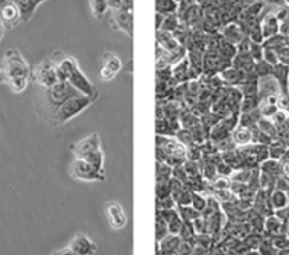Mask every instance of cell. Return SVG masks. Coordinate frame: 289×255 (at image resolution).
I'll return each instance as SVG.
<instances>
[{
  "label": "cell",
  "mask_w": 289,
  "mask_h": 255,
  "mask_svg": "<svg viewBox=\"0 0 289 255\" xmlns=\"http://www.w3.org/2000/svg\"><path fill=\"white\" fill-rule=\"evenodd\" d=\"M32 78V67L17 48H10L0 61V82L7 84L13 93L20 94Z\"/></svg>",
  "instance_id": "6da1fadb"
},
{
  "label": "cell",
  "mask_w": 289,
  "mask_h": 255,
  "mask_svg": "<svg viewBox=\"0 0 289 255\" xmlns=\"http://www.w3.org/2000/svg\"><path fill=\"white\" fill-rule=\"evenodd\" d=\"M94 102H95V101H94L93 98L85 96V95L80 94V95L71 98L67 102H64V104L61 105L57 111L51 115L50 124H51L53 127H61V125L69 122L71 119H74L75 116L81 115L82 112H84L87 108H90Z\"/></svg>",
  "instance_id": "7a4b0ae2"
},
{
  "label": "cell",
  "mask_w": 289,
  "mask_h": 255,
  "mask_svg": "<svg viewBox=\"0 0 289 255\" xmlns=\"http://www.w3.org/2000/svg\"><path fill=\"white\" fill-rule=\"evenodd\" d=\"M80 95V93L68 81H58L56 85L44 90V104L46 109L53 115L58 108L68 99Z\"/></svg>",
  "instance_id": "3957f363"
},
{
  "label": "cell",
  "mask_w": 289,
  "mask_h": 255,
  "mask_svg": "<svg viewBox=\"0 0 289 255\" xmlns=\"http://www.w3.org/2000/svg\"><path fill=\"white\" fill-rule=\"evenodd\" d=\"M32 80L38 84L43 90H47L53 85H56L60 80L56 64L51 57H47L40 64H37L32 70Z\"/></svg>",
  "instance_id": "277c9868"
},
{
  "label": "cell",
  "mask_w": 289,
  "mask_h": 255,
  "mask_svg": "<svg viewBox=\"0 0 289 255\" xmlns=\"http://www.w3.org/2000/svg\"><path fill=\"white\" fill-rule=\"evenodd\" d=\"M68 172L71 177L81 180V182H104L106 179L105 172L95 169L93 164H90L87 160L77 159V158H74V160L69 164Z\"/></svg>",
  "instance_id": "5b68a950"
},
{
  "label": "cell",
  "mask_w": 289,
  "mask_h": 255,
  "mask_svg": "<svg viewBox=\"0 0 289 255\" xmlns=\"http://www.w3.org/2000/svg\"><path fill=\"white\" fill-rule=\"evenodd\" d=\"M67 81H68L78 93L82 94V95H85V96L93 98L94 101H96V99L99 98V90H98L93 82L88 80V77L82 72L81 68H80V65H78V63L74 65V68H72L71 74L68 75Z\"/></svg>",
  "instance_id": "8992f818"
},
{
  "label": "cell",
  "mask_w": 289,
  "mask_h": 255,
  "mask_svg": "<svg viewBox=\"0 0 289 255\" xmlns=\"http://www.w3.org/2000/svg\"><path fill=\"white\" fill-rule=\"evenodd\" d=\"M101 149H102L101 136L96 132H94L91 135L85 136L84 139L78 140V142L71 145V152H72L74 158H77V159H84L90 153H93L95 151H101Z\"/></svg>",
  "instance_id": "52a82bcc"
},
{
  "label": "cell",
  "mask_w": 289,
  "mask_h": 255,
  "mask_svg": "<svg viewBox=\"0 0 289 255\" xmlns=\"http://www.w3.org/2000/svg\"><path fill=\"white\" fill-rule=\"evenodd\" d=\"M122 70V61L112 51H106L101 58V68H99V80L104 82L112 81L116 74Z\"/></svg>",
  "instance_id": "ba28073f"
},
{
  "label": "cell",
  "mask_w": 289,
  "mask_h": 255,
  "mask_svg": "<svg viewBox=\"0 0 289 255\" xmlns=\"http://www.w3.org/2000/svg\"><path fill=\"white\" fill-rule=\"evenodd\" d=\"M111 24L115 30L133 38V12L132 10H112L111 13Z\"/></svg>",
  "instance_id": "9c48e42d"
},
{
  "label": "cell",
  "mask_w": 289,
  "mask_h": 255,
  "mask_svg": "<svg viewBox=\"0 0 289 255\" xmlns=\"http://www.w3.org/2000/svg\"><path fill=\"white\" fill-rule=\"evenodd\" d=\"M0 20L6 29H13L22 23L20 12L12 0H0Z\"/></svg>",
  "instance_id": "30bf717a"
},
{
  "label": "cell",
  "mask_w": 289,
  "mask_h": 255,
  "mask_svg": "<svg viewBox=\"0 0 289 255\" xmlns=\"http://www.w3.org/2000/svg\"><path fill=\"white\" fill-rule=\"evenodd\" d=\"M105 213L109 221V225L114 230H122L127 225V214L122 209V206L116 201H108L105 206Z\"/></svg>",
  "instance_id": "8fae6325"
},
{
  "label": "cell",
  "mask_w": 289,
  "mask_h": 255,
  "mask_svg": "<svg viewBox=\"0 0 289 255\" xmlns=\"http://www.w3.org/2000/svg\"><path fill=\"white\" fill-rule=\"evenodd\" d=\"M69 250L78 255H94L96 251V245L85 234H77L69 244Z\"/></svg>",
  "instance_id": "7c38bea8"
},
{
  "label": "cell",
  "mask_w": 289,
  "mask_h": 255,
  "mask_svg": "<svg viewBox=\"0 0 289 255\" xmlns=\"http://www.w3.org/2000/svg\"><path fill=\"white\" fill-rule=\"evenodd\" d=\"M13 3L17 6L20 17H22V23H27L34 17L35 12L38 9V4L34 0H12Z\"/></svg>",
  "instance_id": "4fadbf2b"
},
{
  "label": "cell",
  "mask_w": 289,
  "mask_h": 255,
  "mask_svg": "<svg viewBox=\"0 0 289 255\" xmlns=\"http://www.w3.org/2000/svg\"><path fill=\"white\" fill-rule=\"evenodd\" d=\"M220 77L223 82H224V85H227V87H238L245 80V72L231 65L230 68L220 72Z\"/></svg>",
  "instance_id": "5bb4252c"
},
{
  "label": "cell",
  "mask_w": 289,
  "mask_h": 255,
  "mask_svg": "<svg viewBox=\"0 0 289 255\" xmlns=\"http://www.w3.org/2000/svg\"><path fill=\"white\" fill-rule=\"evenodd\" d=\"M189 70H190V63L189 58L186 56L180 61H177L176 64L172 65V74H173V80L177 84H185L189 81Z\"/></svg>",
  "instance_id": "9a60e30c"
},
{
  "label": "cell",
  "mask_w": 289,
  "mask_h": 255,
  "mask_svg": "<svg viewBox=\"0 0 289 255\" xmlns=\"http://www.w3.org/2000/svg\"><path fill=\"white\" fill-rule=\"evenodd\" d=\"M156 44L163 47L166 51L173 53L176 51L182 44H179V41L173 37L172 33L169 32H163V30H156Z\"/></svg>",
  "instance_id": "2e32d148"
},
{
  "label": "cell",
  "mask_w": 289,
  "mask_h": 255,
  "mask_svg": "<svg viewBox=\"0 0 289 255\" xmlns=\"http://www.w3.org/2000/svg\"><path fill=\"white\" fill-rule=\"evenodd\" d=\"M221 37L225 38V40H228V41H231V43H234L237 46V43H240L243 40V37H245V34H244L243 29H241L240 24L228 23L224 26Z\"/></svg>",
  "instance_id": "e0dca14e"
},
{
  "label": "cell",
  "mask_w": 289,
  "mask_h": 255,
  "mask_svg": "<svg viewBox=\"0 0 289 255\" xmlns=\"http://www.w3.org/2000/svg\"><path fill=\"white\" fill-rule=\"evenodd\" d=\"M261 27H262L265 40L269 38V37H272V35H277L279 33V29H281L279 20L277 19V16L272 14V13L266 14L265 17H264V20L261 22Z\"/></svg>",
  "instance_id": "ac0fdd59"
},
{
  "label": "cell",
  "mask_w": 289,
  "mask_h": 255,
  "mask_svg": "<svg viewBox=\"0 0 289 255\" xmlns=\"http://www.w3.org/2000/svg\"><path fill=\"white\" fill-rule=\"evenodd\" d=\"M232 67L244 72H250V71H254L255 61L250 56V53H237V56L232 58Z\"/></svg>",
  "instance_id": "d6986e66"
},
{
  "label": "cell",
  "mask_w": 289,
  "mask_h": 255,
  "mask_svg": "<svg viewBox=\"0 0 289 255\" xmlns=\"http://www.w3.org/2000/svg\"><path fill=\"white\" fill-rule=\"evenodd\" d=\"M231 138L235 143V146H245L251 143V129L250 128L237 127L231 133Z\"/></svg>",
  "instance_id": "ffe728a7"
},
{
  "label": "cell",
  "mask_w": 289,
  "mask_h": 255,
  "mask_svg": "<svg viewBox=\"0 0 289 255\" xmlns=\"http://www.w3.org/2000/svg\"><path fill=\"white\" fill-rule=\"evenodd\" d=\"M261 118H262V115H261L259 108L251 111V112H243V114H240V116H238V127L253 128L258 124V121Z\"/></svg>",
  "instance_id": "44dd1931"
},
{
  "label": "cell",
  "mask_w": 289,
  "mask_h": 255,
  "mask_svg": "<svg viewBox=\"0 0 289 255\" xmlns=\"http://www.w3.org/2000/svg\"><path fill=\"white\" fill-rule=\"evenodd\" d=\"M88 4H90L91 14L96 20H102L106 12L109 10L108 0H88Z\"/></svg>",
  "instance_id": "7402d4cb"
},
{
  "label": "cell",
  "mask_w": 289,
  "mask_h": 255,
  "mask_svg": "<svg viewBox=\"0 0 289 255\" xmlns=\"http://www.w3.org/2000/svg\"><path fill=\"white\" fill-rule=\"evenodd\" d=\"M217 53L220 54L221 57L227 58V60H231L232 61V58L237 56L238 51H237V46H235L234 43L220 37V41H219V46H217Z\"/></svg>",
  "instance_id": "603a6c76"
},
{
  "label": "cell",
  "mask_w": 289,
  "mask_h": 255,
  "mask_svg": "<svg viewBox=\"0 0 289 255\" xmlns=\"http://www.w3.org/2000/svg\"><path fill=\"white\" fill-rule=\"evenodd\" d=\"M179 121H180V125L183 129H193L194 127H197L200 122H201V119L198 118L197 115H194L189 108H185L183 111H182V114L179 116Z\"/></svg>",
  "instance_id": "cb8c5ba5"
},
{
  "label": "cell",
  "mask_w": 289,
  "mask_h": 255,
  "mask_svg": "<svg viewBox=\"0 0 289 255\" xmlns=\"http://www.w3.org/2000/svg\"><path fill=\"white\" fill-rule=\"evenodd\" d=\"M259 172L269 174V176H272V177L278 179V177L282 174V170H281V163H279V160L269 159V158H268L266 160H264V162L259 164Z\"/></svg>",
  "instance_id": "d4e9b609"
},
{
  "label": "cell",
  "mask_w": 289,
  "mask_h": 255,
  "mask_svg": "<svg viewBox=\"0 0 289 255\" xmlns=\"http://www.w3.org/2000/svg\"><path fill=\"white\" fill-rule=\"evenodd\" d=\"M287 145L279 139H274L269 145H268V156L269 159H275V160H281L287 152Z\"/></svg>",
  "instance_id": "484cf974"
},
{
  "label": "cell",
  "mask_w": 289,
  "mask_h": 255,
  "mask_svg": "<svg viewBox=\"0 0 289 255\" xmlns=\"http://www.w3.org/2000/svg\"><path fill=\"white\" fill-rule=\"evenodd\" d=\"M177 4L173 0H156L155 3V10L156 13H161L164 16H169V14H176L177 13Z\"/></svg>",
  "instance_id": "4316f807"
},
{
  "label": "cell",
  "mask_w": 289,
  "mask_h": 255,
  "mask_svg": "<svg viewBox=\"0 0 289 255\" xmlns=\"http://www.w3.org/2000/svg\"><path fill=\"white\" fill-rule=\"evenodd\" d=\"M257 127L259 128L264 133H266L268 136H271L272 139H277L278 138V128L277 125L271 121V118H265V116H262V118L258 121Z\"/></svg>",
  "instance_id": "83f0119b"
},
{
  "label": "cell",
  "mask_w": 289,
  "mask_h": 255,
  "mask_svg": "<svg viewBox=\"0 0 289 255\" xmlns=\"http://www.w3.org/2000/svg\"><path fill=\"white\" fill-rule=\"evenodd\" d=\"M180 238L177 235H169V237H164L162 241H161V248H162V253H170L173 254L174 251H177L179 245H180Z\"/></svg>",
  "instance_id": "f1b7e54d"
},
{
  "label": "cell",
  "mask_w": 289,
  "mask_h": 255,
  "mask_svg": "<svg viewBox=\"0 0 289 255\" xmlns=\"http://www.w3.org/2000/svg\"><path fill=\"white\" fill-rule=\"evenodd\" d=\"M84 160H87L90 164H93L95 169L105 172L104 170L105 155L102 149H101V151H95L93 152V153H90L88 156H85V158H84Z\"/></svg>",
  "instance_id": "f546056e"
},
{
  "label": "cell",
  "mask_w": 289,
  "mask_h": 255,
  "mask_svg": "<svg viewBox=\"0 0 289 255\" xmlns=\"http://www.w3.org/2000/svg\"><path fill=\"white\" fill-rule=\"evenodd\" d=\"M251 129V143H255V145H264V146H268L271 142H272V138L271 136H268L266 133H264L259 128L253 127L250 128Z\"/></svg>",
  "instance_id": "4dcf8cb0"
},
{
  "label": "cell",
  "mask_w": 289,
  "mask_h": 255,
  "mask_svg": "<svg viewBox=\"0 0 289 255\" xmlns=\"http://www.w3.org/2000/svg\"><path fill=\"white\" fill-rule=\"evenodd\" d=\"M173 167L164 162H156V180L158 182H169L172 179Z\"/></svg>",
  "instance_id": "1f68e13d"
},
{
  "label": "cell",
  "mask_w": 289,
  "mask_h": 255,
  "mask_svg": "<svg viewBox=\"0 0 289 255\" xmlns=\"http://www.w3.org/2000/svg\"><path fill=\"white\" fill-rule=\"evenodd\" d=\"M259 106V98L258 95H254V96H244L241 104H240V114L243 112H251L254 109H258Z\"/></svg>",
  "instance_id": "d6a6232c"
},
{
  "label": "cell",
  "mask_w": 289,
  "mask_h": 255,
  "mask_svg": "<svg viewBox=\"0 0 289 255\" xmlns=\"http://www.w3.org/2000/svg\"><path fill=\"white\" fill-rule=\"evenodd\" d=\"M255 74L258 75V78H262V77H269L272 75L274 72V65H271L269 63H266L265 60H261V61H257L254 67Z\"/></svg>",
  "instance_id": "836d02e7"
},
{
  "label": "cell",
  "mask_w": 289,
  "mask_h": 255,
  "mask_svg": "<svg viewBox=\"0 0 289 255\" xmlns=\"http://www.w3.org/2000/svg\"><path fill=\"white\" fill-rule=\"evenodd\" d=\"M156 135L162 136H174V132L170 128L167 118H159L156 119Z\"/></svg>",
  "instance_id": "e575fe53"
},
{
  "label": "cell",
  "mask_w": 289,
  "mask_h": 255,
  "mask_svg": "<svg viewBox=\"0 0 289 255\" xmlns=\"http://www.w3.org/2000/svg\"><path fill=\"white\" fill-rule=\"evenodd\" d=\"M248 38L253 41V43H258V44H264L265 41V37H264V32H262V27L261 23H255L254 26H251L250 32H248Z\"/></svg>",
  "instance_id": "d590c367"
},
{
  "label": "cell",
  "mask_w": 289,
  "mask_h": 255,
  "mask_svg": "<svg viewBox=\"0 0 289 255\" xmlns=\"http://www.w3.org/2000/svg\"><path fill=\"white\" fill-rule=\"evenodd\" d=\"M180 210V217H182V220L185 221H194L196 219H198L200 216H201V213L196 210L194 207H190V206H180L179 207Z\"/></svg>",
  "instance_id": "8d00e7d4"
},
{
  "label": "cell",
  "mask_w": 289,
  "mask_h": 255,
  "mask_svg": "<svg viewBox=\"0 0 289 255\" xmlns=\"http://www.w3.org/2000/svg\"><path fill=\"white\" fill-rule=\"evenodd\" d=\"M288 203V196L285 194V191H281V190H277L272 193L271 196V204L274 209H284Z\"/></svg>",
  "instance_id": "74e56055"
},
{
  "label": "cell",
  "mask_w": 289,
  "mask_h": 255,
  "mask_svg": "<svg viewBox=\"0 0 289 255\" xmlns=\"http://www.w3.org/2000/svg\"><path fill=\"white\" fill-rule=\"evenodd\" d=\"M179 24H180L179 16H177V14H169V16L164 17V22H163L162 29H161V30H163V32H169V33H173L174 30L179 27Z\"/></svg>",
  "instance_id": "f35d334b"
},
{
  "label": "cell",
  "mask_w": 289,
  "mask_h": 255,
  "mask_svg": "<svg viewBox=\"0 0 289 255\" xmlns=\"http://www.w3.org/2000/svg\"><path fill=\"white\" fill-rule=\"evenodd\" d=\"M174 138L179 140L180 143H183L186 148H189V146H192V145H196V143H194V139H193V135H192V130H189V129H183V128H182V129L176 133Z\"/></svg>",
  "instance_id": "ab89813d"
},
{
  "label": "cell",
  "mask_w": 289,
  "mask_h": 255,
  "mask_svg": "<svg viewBox=\"0 0 289 255\" xmlns=\"http://www.w3.org/2000/svg\"><path fill=\"white\" fill-rule=\"evenodd\" d=\"M203 158V152L200 145H192L186 151V160H193V162H200Z\"/></svg>",
  "instance_id": "60d3db41"
},
{
  "label": "cell",
  "mask_w": 289,
  "mask_h": 255,
  "mask_svg": "<svg viewBox=\"0 0 289 255\" xmlns=\"http://www.w3.org/2000/svg\"><path fill=\"white\" fill-rule=\"evenodd\" d=\"M185 172L187 177H196V176H201V170H200V162H193V160H186L183 163Z\"/></svg>",
  "instance_id": "b9f144b4"
},
{
  "label": "cell",
  "mask_w": 289,
  "mask_h": 255,
  "mask_svg": "<svg viewBox=\"0 0 289 255\" xmlns=\"http://www.w3.org/2000/svg\"><path fill=\"white\" fill-rule=\"evenodd\" d=\"M248 53H250V56L253 57L255 63L264 60V44H258V43H253L251 41Z\"/></svg>",
  "instance_id": "7bdbcfd3"
},
{
  "label": "cell",
  "mask_w": 289,
  "mask_h": 255,
  "mask_svg": "<svg viewBox=\"0 0 289 255\" xmlns=\"http://www.w3.org/2000/svg\"><path fill=\"white\" fill-rule=\"evenodd\" d=\"M156 196H158V198H164L172 196L170 180L169 182H158V185H156Z\"/></svg>",
  "instance_id": "ee69618b"
},
{
  "label": "cell",
  "mask_w": 289,
  "mask_h": 255,
  "mask_svg": "<svg viewBox=\"0 0 289 255\" xmlns=\"http://www.w3.org/2000/svg\"><path fill=\"white\" fill-rule=\"evenodd\" d=\"M192 207H194L196 210H198L200 213L203 210L206 209V204H207V198L201 197L200 193H196V191H192Z\"/></svg>",
  "instance_id": "f6af8a7d"
},
{
  "label": "cell",
  "mask_w": 289,
  "mask_h": 255,
  "mask_svg": "<svg viewBox=\"0 0 289 255\" xmlns=\"http://www.w3.org/2000/svg\"><path fill=\"white\" fill-rule=\"evenodd\" d=\"M211 187L213 190H224V189H230L231 186V180L228 177H224V176H219L216 177L214 180H211Z\"/></svg>",
  "instance_id": "bcb514c9"
},
{
  "label": "cell",
  "mask_w": 289,
  "mask_h": 255,
  "mask_svg": "<svg viewBox=\"0 0 289 255\" xmlns=\"http://www.w3.org/2000/svg\"><path fill=\"white\" fill-rule=\"evenodd\" d=\"M264 60L266 63H269L271 65H277L279 63V56L274 48L269 47H264Z\"/></svg>",
  "instance_id": "7dc6e473"
},
{
  "label": "cell",
  "mask_w": 289,
  "mask_h": 255,
  "mask_svg": "<svg viewBox=\"0 0 289 255\" xmlns=\"http://www.w3.org/2000/svg\"><path fill=\"white\" fill-rule=\"evenodd\" d=\"M216 170H217V176H224V177H230L234 173V169L231 166L223 160L216 164Z\"/></svg>",
  "instance_id": "c3c4849f"
},
{
  "label": "cell",
  "mask_w": 289,
  "mask_h": 255,
  "mask_svg": "<svg viewBox=\"0 0 289 255\" xmlns=\"http://www.w3.org/2000/svg\"><path fill=\"white\" fill-rule=\"evenodd\" d=\"M172 177L173 179H177V180H180V182H183L186 183L187 182V174L185 172V167H183V164H180V166H174L173 170H172Z\"/></svg>",
  "instance_id": "681fc988"
},
{
  "label": "cell",
  "mask_w": 289,
  "mask_h": 255,
  "mask_svg": "<svg viewBox=\"0 0 289 255\" xmlns=\"http://www.w3.org/2000/svg\"><path fill=\"white\" fill-rule=\"evenodd\" d=\"M108 6L111 10H129L127 0H108Z\"/></svg>",
  "instance_id": "f907efd6"
},
{
  "label": "cell",
  "mask_w": 289,
  "mask_h": 255,
  "mask_svg": "<svg viewBox=\"0 0 289 255\" xmlns=\"http://www.w3.org/2000/svg\"><path fill=\"white\" fill-rule=\"evenodd\" d=\"M164 14H161V13H156L155 16V23H156V30H161L162 29V24L164 22Z\"/></svg>",
  "instance_id": "816d5d0a"
},
{
  "label": "cell",
  "mask_w": 289,
  "mask_h": 255,
  "mask_svg": "<svg viewBox=\"0 0 289 255\" xmlns=\"http://www.w3.org/2000/svg\"><path fill=\"white\" fill-rule=\"evenodd\" d=\"M51 255H78L75 254L72 250H69V248H65V250H60V251H56V253H53Z\"/></svg>",
  "instance_id": "f5cc1de1"
},
{
  "label": "cell",
  "mask_w": 289,
  "mask_h": 255,
  "mask_svg": "<svg viewBox=\"0 0 289 255\" xmlns=\"http://www.w3.org/2000/svg\"><path fill=\"white\" fill-rule=\"evenodd\" d=\"M127 3H128V9L133 12V0H127Z\"/></svg>",
  "instance_id": "db71d44e"
},
{
  "label": "cell",
  "mask_w": 289,
  "mask_h": 255,
  "mask_svg": "<svg viewBox=\"0 0 289 255\" xmlns=\"http://www.w3.org/2000/svg\"><path fill=\"white\" fill-rule=\"evenodd\" d=\"M35 3H37V4H38V6H40V4H43V3H46V1H48V0H34Z\"/></svg>",
  "instance_id": "11a10c76"
},
{
  "label": "cell",
  "mask_w": 289,
  "mask_h": 255,
  "mask_svg": "<svg viewBox=\"0 0 289 255\" xmlns=\"http://www.w3.org/2000/svg\"><path fill=\"white\" fill-rule=\"evenodd\" d=\"M3 38V26L0 24V40Z\"/></svg>",
  "instance_id": "9f6ffc18"
},
{
  "label": "cell",
  "mask_w": 289,
  "mask_h": 255,
  "mask_svg": "<svg viewBox=\"0 0 289 255\" xmlns=\"http://www.w3.org/2000/svg\"><path fill=\"white\" fill-rule=\"evenodd\" d=\"M173 1H176V3H179V1H180V0H173Z\"/></svg>",
  "instance_id": "6f0895ef"
}]
</instances>
